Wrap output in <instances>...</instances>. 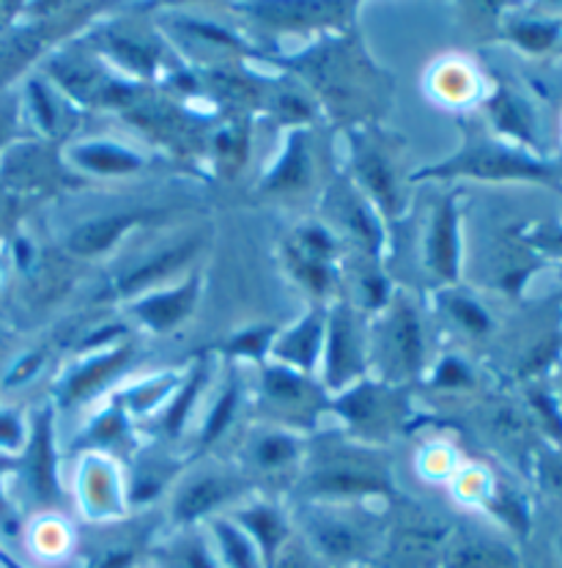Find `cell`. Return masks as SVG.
<instances>
[{
	"label": "cell",
	"mask_w": 562,
	"mask_h": 568,
	"mask_svg": "<svg viewBox=\"0 0 562 568\" xmlns=\"http://www.w3.org/2000/svg\"><path fill=\"white\" fill-rule=\"evenodd\" d=\"M231 495H234L231 480L223 478V475H195V478L190 480V484H184V489L178 491L176 503H173V517H176V521H182V525H187V521H195L206 517V514H212L214 508L223 506Z\"/></svg>",
	"instance_id": "7"
},
{
	"label": "cell",
	"mask_w": 562,
	"mask_h": 568,
	"mask_svg": "<svg viewBox=\"0 0 562 568\" xmlns=\"http://www.w3.org/2000/svg\"><path fill=\"white\" fill-rule=\"evenodd\" d=\"M236 402H239V390H236V385H228L223 390V396H219V402L214 404L212 415H208L204 428V443H214V439L225 432V426H228L231 417L236 413Z\"/></svg>",
	"instance_id": "23"
},
{
	"label": "cell",
	"mask_w": 562,
	"mask_h": 568,
	"mask_svg": "<svg viewBox=\"0 0 562 568\" xmlns=\"http://www.w3.org/2000/svg\"><path fill=\"white\" fill-rule=\"evenodd\" d=\"M445 568H521L519 555L511 544L486 532H461L445 544Z\"/></svg>",
	"instance_id": "2"
},
{
	"label": "cell",
	"mask_w": 562,
	"mask_h": 568,
	"mask_svg": "<svg viewBox=\"0 0 562 568\" xmlns=\"http://www.w3.org/2000/svg\"><path fill=\"white\" fill-rule=\"evenodd\" d=\"M0 568H25V566L17 564L9 552H3V549H0Z\"/></svg>",
	"instance_id": "35"
},
{
	"label": "cell",
	"mask_w": 562,
	"mask_h": 568,
	"mask_svg": "<svg viewBox=\"0 0 562 568\" xmlns=\"http://www.w3.org/2000/svg\"><path fill=\"white\" fill-rule=\"evenodd\" d=\"M28 97H31L33 113H37L39 124H42L48 132H52V126H55V119H58V110L52 108V100L48 89H44V83L31 80V85H28Z\"/></svg>",
	"instance_id": "26"
},
{
	"label": "cell",
	"mask_w": 562,
	"mask_h": 568,
	"mask_svg": "<svg viewBox=\"0 0 562 568\" xmlns=\"http://www.w3.org/2000/svg\"><path fill=\"white\" fill-rule=\"evenodd\" d=\"M439 382H445V385H448V387H459V385H467L469 374H467V368H463L461 363L448 361V363L442 365V374H439Z\"/></svg>",
	"instance_id": "32"
},
{
	"label": "cell",
	"mask_w": 562,
	"mask_h": 568,
	"mask_svg": "<svg viewBox=\"0 0 562 568\" xmlns=\"http://www.w3.org/2000/svg\"><path fill=\"white\" fill-rule=\"evenodd\" d=\"M305 154L299 152L297 146L288 149L286 160L280 162V168H277V173L272 176V187H299V184L305 182Z\"/></svg>",
	"instance_id": "24"
},
{
	"label": "cell",
	"mask_w": 562,
	"mask_h": 568,
	"mask_svg": "<svg viewBox=\"0 0 562 568\" xmlns=\"http://www.w3.org/2000/svg\"><path fill=\"white\" fill-rule=\"evenodd\" d=\"M310 480L313 491L318 495H381V491H390L385 475L376 469L329 467L313 475Z\"/></svg>",
	"instance_id": "12"
},
{
	"label": "cell",
	"mask_w": 562,
	"mask_h": 568,
	"mask_svg": "<svg viewBox=\"0 0 562 568\" xmlns=\"http://www.w3.org/2000/svg\"><path fill=\"white\" fill-rule=\"evenodd\" d=\"M212 536L225 568H266L264 555H260L256 541L247 536L245 527H236L228 519H214Z\"/></svg>",
	"instance_id": "13"
},
{
	"label": "cell",
	"mask_w": 562,
	"mask_h": 568,
	"mask_svg": "<svg viewBox=\"0 0 562 568\" xmlns=\"http://www.w3.org/2000/svg\"><path fill=\"white\" fill-rule=\"evenodd\" d=\"M541 478L552 495L562 497V450H552L541 459Z\"/></svg>",
	"instance_id": "29"
},
{
	"label": "cell",
	"mask_w": 562,
	"mask_h": 568,
	"mask_svg": "<svg viewBox=\"0 0 562 568\" xmlns=\"http://www.w3.org/2000/svg\"><path fill=\"white\" fill-rule=\"evenodd\" d=\"M381 349L385 357L390 361L392 368L401 374H415L422 361V333L417 313L409 308L407 303H398L387 316L385 338H381Z\"/></svg>",
	"instance_id": "3"
},
{
	"label": "cell",
	"mask_w": 562,
	"mask_h": 568,
	"mask_svg": "<svg viewBox=\"0 0 562 568\" xmlns=\"http://www.w3.org/2000/svg\"><path fill=\"white\" fill-rule=\"evenodd\" d=\"M28 484H31L33 495L42 503H50L55 497V454H52V432H50V417L44 413L37 420L31 434V445H28Z\"/></svg>",
	"instance_id": "10"
},
{
	"label": "cell",
	"mask_w": 562,
	"mask_h": 568,
	"mask_svg": "<svg viewBox=\"0 0 562 568\" xmlns=\"http://www.w3.org/2000/svg\"><path fill=\"white\" fill-rule=\"evenodd\" d=\"M266 568H313L310 558H307L305 549L294 547V544H283L280 549H277V555L272 558V564Z\"/></svg>",
	"instance_id": "31"
},
{
	"label": "cell",
	"mask_w": 562,
	"mask_h": 568,
	"mask_svg": "<svg viewBox=\"0 0 562 568\" xmlns=\"http://www.w3.org/2000/svg\"><path fill=\"white\" fill-rule=\"evenodd\" d=\"M85 489V508H89L94 517H110L121 508V486L119 475L113 473V467L108 462L94 459L89 462L83 469V478H80V491Z\"/></svg>",
	"instance_id": "14"
},
{
	"label": "cell",
	"mask_w": 562,
	"mask_h": 568,
	"mask_svg": "<svg viewBox=\"0 0 562 568\" xmlns=\"http://www.w3.org/2000/svg\"><path fill=\"white\" fill-rule=\"evenodd\" d=\"M198 387H201V374L195 376V379L190 382L187 387H184L182 396H178V402L173 404L171 409H167V417H165V428H167V432H178V428H182L184 417H187L190 402H193V398H195V393H198Z\"/></svg>",
	"instance_id": "27"
},
{
	"label": "cell",
	"mask_w": 562,
	"mask_h": 568,
	"mask_svg": "<svg viewBox=\"0 0 562 568\" xmlns=\"http://www.w3.org/2000/svg\"><path fill=\"white\" fill-rule=\"evenodd\" d=\"M450 313L456 316V322L461 327H467L469 333H486L491 327V318L486 316V311L480 308L478 303L472 300H463V297H453L450 300Z\"/></svg>",
	"instance_id": "25"
},
{
	"label": "cell",
	"mask_w": 562,
	"mask_h": 568,
	"mask_svg": "<svg viewBox=\"0 0 562 568\" xmlns=\"http://www.w3.org/2000/svg\"><path fill=\"white\" fill-rule=\"evenodd\" d=\"M560 393H562V385H560ZM558 409H560V415H562V402L558 404Z\"/></svg>",
	"instance_id": "36"
},
{
	"label": "cell",
	"mask_w": 562,
	"mask_h": 568,
	"mask_svg": "<svg viewBox=\"0 0 562 568\" xmlns=\"http://www.w3.org/2000/svg\"><path fill=\"white\" fill-rule=\"evenodd\" d=\"M11 126H14V110H9L6 104H0V149L9 141Z\"/></svg>",
	"instance_id": "33"
},
{
	"label": "cell",
	"mask_w": 562,
	"mask_h": 568,
	"mask_svg": "<svg viewBox=\"0 0 562 568\" xmlns=\"http://www.w3.org/2000/svg\"><path fill=\"white\" fill-rule=\"evenodd\" d=\"M324 349V322L318 316H307L297 327L280 335L275 344V357L286 363V368L313 371L321 361Z\"/></svg>",
	"instance_id": "9"
},
{
	"label": "cell",
	"mask_w": 562,
	"mask_h": 568,
	"mask_svg": "<svg viewBox=\"0 0 562 568\" xmlns=\"http://www.w3.org/2000/svg\"><path fill=\"white\" fill-rule=\"evenodd\" d=\"M324 357H327V376L333 387H344L362 365L355 322L346 311H338L329 318V338L324 344Z\"/></svg>",
	"instance_id": "5"
},
{
	"label": "cell",
	"mask_w": 562,
	"mask_h": 568,
	"mask_svg": "<svg viewBox=\"0 0 562 568\" xmlns=\"http://www.w3.org/2000/svg\"><path fill=\"white\" fill-rule=\"evenodd\" d=\"M359 176H362L365 187L374 193V199L379 201L385 209L396 206V187H392V171L385 160L376 152H362L357 160Z\"/></svg>",
	"instance_id": "21"
},
{
	"label": "cell",
	"mask_w": 562,
	"mask_h": 568,
	"mask_svg": "<svg viewBox=\"0 0 562 568\" xmlns=\"http://www.w3.org/2000/svg\"><path fill=\"white\" fill-rule=\"evenodd\" d=\"M491 113H494L497 126H500L502 132H508V135L530 143V146L535 143V135H532L530 108H527L521 100H515L513 94H508V91L497 94V100L491 102Z\"/></svg>",
	"instance_id": "19"
},
{
	"label": "cell",
	"mask_w": 562,
	"mask_h": 568,
	"mask_svg": "<svg viewBox=\"0 0 562 568\" xmlns=\"http://www.w3.org/2000/svg\"><path fill=\"white\" fill-rule=\"evenodd\" d=\"M130 357L132 349L126 346V349L110 352V355L96 357V361H91L85 368H80L78 374L67 382V402H80V398L91 396V390H96V387H102V382H108L110 376L119 374L121 365L130 363Z\"/></svg>",
	"instance_id": "18"
},
{
	"label": "cell",
	"mask_w": 562,
	"mask_h": 568,
	"mask_svg": "<svg viewBox=\"0 0 562 568\" xmlns=\"http://www.w3.org/2000/svg\"><path fill=\"white\" fill-rule=\"evenodd\" d=\"M272 338V329H251V333H242L239 338L234 341V352L236 355H251L258 357L260 352L266 349Z\"/></svg>",
	"instance_id": "30"
},
{
	"label": "cell",
	"mask_w": 562,
	"mask_h": 568,
	"mask_svg": "<svg viewBox=\"0 0 562 568\" xmlns=\"http://www.w3.org/2000/svg\"><path fill=\"white\" fill-rule=\"evenodd\" d=\"M508 37L530 52H546L562 39V20H515Z\"/></svg>",
	"instance_id": "20"
},
{
	"label": "cell",
	"mask_w": 562,
	"mask_h": 568,
	"mask_svg": "<svg viewBox=\"0 0 562 568\" xmlns=\"http://www.w3.org/2000/svg\"><path fill=\"white\" fill-rule=\"evenodd\" d=\"M195 247H198L195 242H184V245L173 247V251L160 253V256L146 261V264H141L137 270H132L130 275L121 281L119 292L121 294H135V292H141V288L154 286V283L165 281L167 275H173L176 270H182V266L187 264L190 258H193Z\"/></svg>",
	"instance_id": "15"
},
{
	"label": "cell",
	"mask_w": 562,
	"mask_h": 568,
	"mask_svg": "<svg viewBox=\"0 0 562 568\" xmlns=\"http://www.w3.org/2000/svg\"><path fill=\"white\" fill-rule=\"evenodd\" d=\"M422 176H469L483 179V182H538L560 187V173L552 165H543L519 149L500 146L491 141L467 146L453 160L428 168Z\"/></svg>",
	"instance_id": "1"
},
{
	"label": "cell",
	"mask_w": 562,
	"mask_h": 568,
	"mask_svg": "<svg viewBox=\"0 0 562 568\" xmlns=\"http://www.w3.org/2000/svg\"><path fill=\"white\" fill-rule=\"evenodd\" d=\"M239 525L245 527L247 536L256 541V547L264 555V564L269 566L272 558L277 555V549L288 541L286 538V521H283L280 514L275 508L266 506H256L251 511L239 514Z\"/></svg>",
	"instance_id": "16"
},
{
	"label": "cell",
	"mask_w": 562,
	"mask_h": 568,
	"mask_svg": "<svg viewBox=\"0 0 562 568\" xmlns=\"http://www.w3.org/2000/svg\"><path fill=\"white\" fill-rule=\"evenodd\" d=\"M74 160H78L80 168L94 173H108V176H115V173H132L143 165V160L135 152L124 146H115V143H85L74 152Z\"/></svg>",
	"instance_id": "17"
},
{
	"label": "cell",
	"mask_w": 562,
	"mask_h": 568,
	"mask_svg": "<svg viewBox=\"0 0 562 568\" xmlns=\"http://www.w3.org/2000/svg\"><path fill=\"white\" fill-rule=\"evenodd\" d=\"M428 264L445 281H453L459 275V212H456L453 199L445 201L433 217L431 240H428Z\"/></svg>",
	"instance_id": "8"
},
{
	"label": "cell",
	"mask_w": 562,
	"mask_h": 568,
	"mask_svg": "<svg viewBox=\"0 0 562 568\" xmlns=\"http://www.w3.org/2000/svg\"><path fill=\"white\" fill-rule=\"evenodd\" d=\"M253 456H256L258 465L266 469L286 467L297 459V443H294L292 437H286V434H266V437L256 445Z\"/></svg>",
	"instance_id": "22"
},
{
	"label": "cell",
	"mask_w": 562,
	"mask_h": 568,
	"mask_svg": "<svg viewBox=\"0 0 562 568\" xmlns=\"http://www.w3.org/2000/svg\"><path fill=\"white\" fill-rule=\"evenodd\" d=\"M201 281L193 277V281L182 283L173 292L154 294V297L143 300L141 305H135V316L141 318L143 324L156 329V333H165V329H173L178 322L190 316V311L195 308V300H198Z\"/></svg>",
	"instance_id": "6"
},
{
	"label": "cell",
	"mask_w": 562,
	"mask_h": 568,
	"mask_svg": "<svg viewBox=\"0 0 562 568\" xmlns=\"http://www.w3.org/2000/svg\"><path fill=\"white\" fill-rule=\"evenodd\" d=\"M25 439L20 417L14 413H0V450H17Z\"/></svg>",
	"instance_id": "28"
},
{
	"label": "cell",
	"mask_w": 562,
	"mask_h": 568,
	"mask_svg": "<svg viewBox=\"0 0 562 568\" xmlns=\"http://www.w3.org/2000/svg\"><path fill=\"white\" fill-rule=\"evenodd\" d=\"M560 555H562V536H560Z\"/></svg>",
	"instance_id": "37"
},
{
	"label": "cell",
	"mask_w": 562,
	"mask_h": 568,
	"mask_svg": "<svg viewBox=\"0 0 562 568\" xmlns=\"http://www.w3.org/2000/svg\"><path fill=\"white\" fill-rule=\"evenodd\" d=\"M538 245H541L543 251H549V253H558V256H562V229L552 231V234H543V236H538Z\"/></svg>",
	"instance_id": "34"
},
{
	"label": "cell",
	"mask_w": 562,
	"mask_h": 568,
	"mask_svg": "<svg viewBox=\"0 0 562 568\" xmlns=\"http://www.w3.org/2000/svg\"><path fill=\"white\" fill-rule=\"evenodd\" d=\"M141 220V214L135 212H119L108 214V217L89 220V223L78 225V229L69 234V247H72L78 256H96V253L108 251L119 242V236L124 231H130L132 225Z\"/></svg>",
	"instance_id": "11"
},
{
	"label": "cell",
	"mask_w": 562,
	"mask_h": 568,
	"mask_svg": "<svg viewBox=\"0 0 562 568\" xmlns=\"http://www.w3.org/2000/svg\"><path fill=\"white\" fill-rule=\"evenodd\" d=\"M313 547L333 560H357L368 552V536L346 517H313L307 521Z\"/></svg>",
	"instance_id": "4"
}]
</instances>
